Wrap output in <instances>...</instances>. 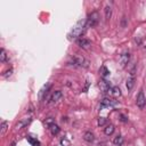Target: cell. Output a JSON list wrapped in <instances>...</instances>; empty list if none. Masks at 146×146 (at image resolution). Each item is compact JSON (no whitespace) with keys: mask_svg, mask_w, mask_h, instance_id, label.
I'll use <instances>...</instances> for the list:
<instances>
[{"mask_svg":"<svg viewBox=\"0 0 146 146\" xmlns=\"http://www.w3.org/2000/svg\"><path fill=\"white\" fill-rule=\"evenodd\" d=\"M99 22V14L97 11H92L87 18V27H95Z\"/></svg>","mask_w":146,"mask_h":146,"instance_id":"cell-2","label":"cell"},{"mask_svg":"<svg viewBox=\"0 0 146 146\" xmlns=\"http://www.w3.org/2000/svg\"><path fill=\"white\" fill-rule=\"evenodd\" d=\"M0 60H1L2 63L7 62V52H6V50H5L3 48L0 50Z\"/></svg>","mask_w":146,"mask_h":146,"instance_id":"cell-18","label":"cell"},{"mask_svg":"<svg viewBox=\"0 0 146 146\" xmlns=\"http://www.w3.org/2000/svg\"><path fill=\"white\" fill-rule=\"evenodd\" d=\"M133 84H135V78H133V75H131L130 78L127 79V89L128 90H131L132 87H133Z\"/></svg>","mask_w":146,"mask_h":146,"instance_id":"cell-14","label":"cell"},{"mask_svg":"<svg viewBox=\"0 0 146 146\" xmlns=\"http://www.w3.org/2000/svg\"><path fill=\"white\" fill-rule=\"evenodd\" d=\"M27 140H29V141H30L31 144L35 145V146H36V145H39V141H38V140H35V139H32L31 137H27Z\"/></svg>","mask_w":146,"mask_h":146,"instance_id":"cell-22","label":"cell"},{"mask_svg":"<svg viewBox=\"0 0 146 146\" xmlns=\"http://www.w3.org/2000/svg\"><path fill=\"white\" fill-rule=\"evenodd\" d=\"M98 87L100 88V90H102L103 92H108L110 89H111L110 83H108L106 80H104V79H102V80L98 82Z\"/></svg>","mask_w":146,"mask_h":146,"instance_id":"cell-8","label":"cell"},{"mask_svg":"<svg viewBox=\"0 0 146 146\" xmlns=\"http://www.w3.org/2000/svg\"><path fill=\"white\" fill-rule=\"evenodd\" d=\"M11 72H13V71H11V70H9V71H7V72H6V73H7V74H6V75H5V76H8V75H11Z\"/></svg>","mask_w":146,"mask_h":146,"instance_id":"cell-23","label":"cell"},{"mask_svg":"<svg viewBox=\"0 0 146 146\" xmlns=\"http://www.w3.org/2000/svg\"><path fill=\"white\" fill-rule=\"evenodd\" d=\"M105 123H106V119L103 117V116H100V117L98 119V125H104Z\"/></svg>","mask_w":146,"mask_h":146,"instance_id":"cell-21","label":"cell"},{"mask_svg":"<svg viewBox=\"0 0 146 146\" xmlns=\"http://www.w3.org/2000/svg\"><path fill=\"white\" fill-rule=\"evenodd\" d=\"M111 15H112V8L110 6H106L105 7V19L108 21L111 18Z\"/></svg>","mask_w":146,"mask_h":146,"instance_id":"cell-16","label":"cell"},{"mask_svg":"<svg viewBox=\"0 0 146 146\" xmlns=\"http://www.w3.org/2000/svg\"><path fill=\"white\" fill-rule=\"evenodd\" d=\"M60 145H62V146H71V143L68 141V139L62 138V139H60Z\"/></svg>","mask_w":146,"mask_h":146,"instance_id":"cell-20","label":"cell"},{"mask_svg":"<svg viewBox=\"0 0 146 146\" xmlns=\"http://www.w3.org/2000/svg\"><path fill=\"white\" fill-rule=\"evenodd\" d=\"M116 104V100L115 99H112V98H103V100L100 102V107L102 108H105V107H110V106H114Z\"/></svg>","mask_w":146,"mask_h":146,"instance_id":"cell-5","label":"cell"},{"mask_svg":"<svg viewBox=\"0 0 146 146\" xmlns=\"http://www.w3.org/2000/svg\"><path fill=\"white\" fill-rule=\"evenodd\" d=\"M108 92H111L112 96H114V97H119V96H121V90H120L119 87H113V88H111Z\"/></svg>","mask_w":146,"mask_h":146,"instance_id":"cell-13","label":"cell"},{"mask_svg":"<svg viewBox=\"0 0 146 146\" xmlns=\"http://www.w3.org/2000/svg\"><path fill=\"white\" fill-rule=\"evenodd\" d=\"M62 96H63L62 91H60V90H56V91H54V94L51 95V97H50V102H51V103H57V102L62 98Z\"/></svg>","mask_w":146,"mask_h":146,"instance_id":"cell-9","label":"cell"},{"mask_svg":"<svg viewBox=\"0 0 146 146\" xmlns=\"http://www.w3.org/2000/svg\"><path fill=\"white\" fill-rule=\"evenodd\" d=\"M83 139L86 141H88V143H92L95 140V136H94V133L91 131H86L84 135H83Z\"/></svg>","mask_w":146,"mask_h":146,"instance_id":"cell-10","label":"cell"},{"mask_svg":"<svg viewBox=\"0 0 146 146\" xmlns=\"http://www.w3.org/2000/svg\"><path fill=\"white\" fill-rule=\"evenodd\" d=\"M76 43H78L79 47H81V48H83V49H88V48L91 46V42H90L88 39H84V38H80V39H78Z\"/></svg>","mask_w":146,"mask_h":146,"instance_id":"cell-6","label":"cell"},{"mask_svg":"<svg viewBox=\"0 0 146 146\" xmlns=\"http://www.w3.org/2000/svg\"><path fill=\"white\" fill-rule=\"evenodd\" d=\"M72 63H73V65H75V66H80V67H88V65H89L88 60H87L84 57L80 56V55H75V56H73V58H72Z\"/></svg>","mask_w":146,"mask_h":146,"instance_id":"cell-3","label":"cell"},{"mask_svg":"<svg viewBox=\"0 0 146 146\" xmlns=\"http://www.w3.org/2000/svg\"><path fill=\"white\" fill-rule=\"evenodd\" d=\"M87 27V19H80L79 22H76V24L72 27L71 32L68 33V38L70 39H75L78 36H80L82 34V32L84 31V29Z\"/></svg>","mask_w":146,"mask_h":146,"instance_id":"cell-1","label":"cell"},{"mask_svg":"<svg viewBox=\"0 0 146 146\" xmlns=\"http://www.w3.org/2000/svg\"><path fill=\"white\" fill-rule=\"evenodd\" d=\"M136 104H137V106H138L140 110H143V108L146 106V97H145V95H144L143 91H139V94L137 95Z\"/></svg>","mask_w":146,"mask_h":146,"instance_id":"cell-4","label":"cell"},{"mask_svg":"<svg viewBox=\"0 0 146 146\" xmlns=\"http://www.w3.org/2000/svg\"><path fill=\"white\" fill-rule=\"evenodd\" d=\"M129 59H130V54L129 52H124L120 56V65H121L122 68L127 66V64L129 63Z\"/></svg>","mask_w":146,"mask_h":146,"instance_id":"cell-7","label":"cell"},{"mask_svg":"<svg viewBox=\"0 0 146 146\" xmlns=\"http://www.w3.org/2000/svg\"><path fill=\"white\" fill-rule=\"evenodd\" d=\"M99 72L102 73V76H103V78L107 76V75H108V73H110V72H108V70H107L105 66H103V67L100 68V71H99Z\"/></svg>","mask_w":146,"mask_h":146,"instance_id":"cell-19","label":"cell"},{"mask_svg":"<svg viewBox=\"0 0 146 146\" xmlns=\"http://www.w3.org/2000/svg\"><path fill=\"white\" fill-rule=\"evenodd\" d=\"M49 129H50V131H51L52 135H57L59 132V127L57 124H55V123L49 124Z\"/></svg>","mask_w":146,"mask_h":146,"instance_id":"cell-15","label":"cell"},{"mask_svg":"<svg viewBox=\"0 0 146 146\" xmlns=\"http://www.w3.org/2000/svg\"><path fill=\"white\" fill-rule=\"evenodd\" d=\"M7 129H8V122H7V121H3V122L1 123V131H0V135L3 136V135L6 133V131H7Z\"/></svg>","mask_w":146,"mask_h":146,"instance_id":"cell-17","label":"cell"},{"mask_svg":"<svg viewBox=\"0 0 146 146\" xmlns=\"http://www.w3.org/2000/svg\"><path fill=\"white\" fill-rule=\"evenodd\" d=\"M123 143H124V139H123V137H122L121 135H117V136L114 137V139H113V144L116 145V146H122Z\"/></svg>","mask_w":146,"mask_h":146,"instance_id":"cell-11","label":"cell"},{"mask_svg":"<svg viewBox=\"0 0 146 146\" xmlns=\"http://www.w3.org/2000/svg\"><path fill=\"white\" fill-rule=\"evenodd\" d=\"M114 125L112 124V123H110V124H107L105 128H104V132H105V135H107V136H111L113 132H114Z\"/></svg>","mask_w":146,"mask_h":146,"instance_id":"cell-12","label":"cell"}]
</instances>
